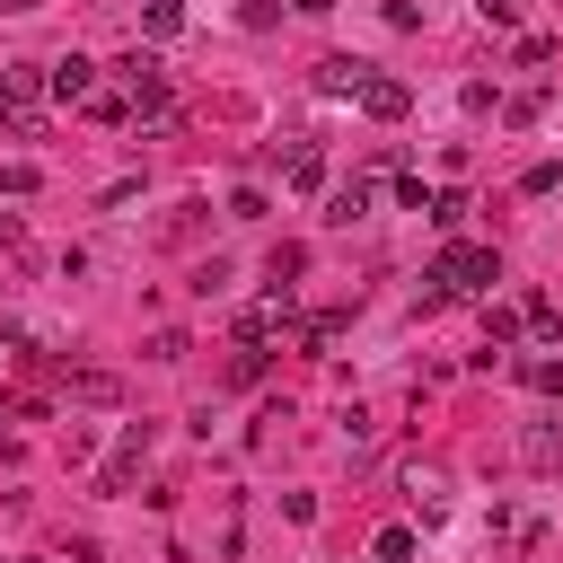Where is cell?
I'll return each instance as SVG.
<instances>
[{"mask_svg":"<svg viewBox=\"0 0 563 563\" xmlns=\"http://www.w3.org/2000/svg\"><path fill=\"white\" fill-rule=\"evenodd\" d=\"M449 290H493L501 282V255L493 246H440V264H431Z\"/></svg>","mask_w":563,"mask_h":563,"instance_id":"cell-1","label":"cell"},{"mask_svg":"<svg viewBox=\"0 0 563 563\" xmlns=\"http://www.w3.org/2000/svg\"><path fill=\"white\" fill-rule=\"evenodd\" d=\"M44 88H53V70H44V62H9V70H0V97H9L18 114H35V97H44Z\"/></svg>","mask_w":563,"mask_h":563,"instance_id":"cell-2","label":"cell"},{"mask_svg":"<svg viewBox=\"0 0 563 563\" xmlns=\"http://www.w3.org/2000/svg\"><path fill=\"white\" fill-rule=\"evenodd\" d=\"M273 334H290V290H273L264 308L238 317V343H273Z\"/></svg>","mask_w":563,"mask_h":563,"instance_id":"cell-3","label":"cell"},{"mask_svg":"<svg viewBox=\"0 0 563 563\" xmlns=\"http://www.w3.org/2000/svg\"><path fill=\"white\" fill-rule=\"evenodd\" d=\"M405 493H413V510H422V528L449 510V475L440 466H405Z\"/></svg>","mask_w":563,"mask_h":563,"instance_id":"cell-4","label":"cell"},{"mask_svg":"<svg viewBox=\"0 0 563 563\" xmlns=\"http://www.w3.org/2000/svg\"><path fill=\"white\" fill-rule=\"evenodd\" d=\"M88 88H97V62H88V53H62V62H53V97H62V106H79Z\"/></svg>","mask_w":563,"mask_h":563,"instance_id":"cell-5","label":"cell"},{"mask_svg":"<svg viewBox=\"0 0 563 563\" xmlns=\"http://www.w3.org/2000/svg\"><path fill=\"white\" fill-rule=\"evenodd\" d=\"M361 106H369L378 123H396V114L413 106V88H405V79H378V70H369V79H361Z\"/></svg>","mask_w":563,"mask_h":563,"instance_id":"cell-6","label":"cell"},{"mask_svg":"<svg viewBox=\"0 0 563 563\" xmlns=\"http://www.w3.org/2000/svg\"><path fill=\"white\" fill-rule=\"evenodd\" d=\"M361 79H369V62H343V53L317 62V88H325V97H361Z\"/></svg>","mask_w":563,"mask_h":563,"instance_id":"cell-7","label":"cell"},{"mask_svg":"<svg viewBox=\"0 0 563 563\" xmlns=\"http://www.w3.org/2000/svg\"><path fill=\"white\" fill-rule=\"evenodd\" d=\"M282 176H290L299 194H317V185H325V158H317V141H299V150L282 158Z\"/></svg>","mask_w":563,"mask_h":563,"instance_id":"cell-8","label":"cell"},{"mask_svg":"<svg viewBox=\"0 0 563 563\" xmlns=\"http://www.w3.org/2000/svg\"><path fill=\"white\" fill-rule=\"evenodd\" d=\"M519 387H528V396H563V361L528 352V361H519Z\"/></svg>","mask_w":563,"mask_h":563,"instance_id":"cell-9","label":"cell"},{"mask_svg":"<svg viewBox=\"0 0 563 563\" xmlns=\"http://www.w3.org/2000/svg\"><path fill=\"white\" fill-rule=\"evenodd\" d=\"M361 211H369V185H361V176H352L343 194H325V220H334V229H352Z\"/></svg>","mask_w":563,"mask_h":563,"instance_id":"cell-10","label":"cell"},{"mask_svg":"<svg viewBox=\"0 0 563 563\" xmlns=\"http://www.w3.org/2000/svg\"><path fill=\"white\" fill-rule=\"evenodd\" d=\"M299 273H308V246H273V264H264V282H273V290H290Z\"/></svg>","mask_w":563,"mask_h":563,"instance_id":"cell-11","label":"cell"},{"mask_svg":"<svg viewBox=\"0 0 563 563\" xmlns=\"http://www.w3.org/2000/svg\"><path fill=\"white\" fill-rule=\"evenodd\" d=\"M141 26H150V35H176V26H185V0H150Z\"/></svg>","mask_w":563,"mask_h":563,"instance_id":"cell-12","label":"cell"},{"mask_svg":"<svg viewBox=\"0 0 563 563\" xmlns=\"http://www.w3.org/2000/svg\"><path fill=\"white\" fill-rule=\"evenodd\" d=\"M554 457H563V440H554V422H537L528 431V466H554Z\"/></svg>","mask_w":563,"mask_h":563,"instance_id":"cell-13","label":"cell"},{"mask_svg":"<svg viewBox=\"0 0 563 563\" xmlns=\"http://www.w3.org/2000/svg\"><path fill=\"white\" fill-rule=\"evenodd\" d=\"M70 396H88V405H114V378H106V369H88V378H70Z\"/></svg>","mask_w":563,"mask_h":563,"instance_id":"cell-14","label":"cell"},{"mask_svg":"<svg viewBox=\"0 0 563 563\" xmlns=\"http://www.w3.org/2000/svg\"><path fill=\"white\" fill-rule=\"evenodd\" d=\"M413 554V528H378V563H405Z\"/></svg>","mask_w":563,"mask_h":563,"instance_id":"cell-15","label":"cell"},{"mask_svg":"<svg viewBox=\"0 0 563 563\" xmlns=\"http://www.w3.org/2000/svg\"><path fill=\"white\" fill-rule=\"evenodd\" d=\"M554 185H563V167H554V158H537V167L519 176V194H554Z\"/></svg>","mask_w":563,"mask_h":563,"instance_id":"cell-16","label":"cell"},{"mask_svg":"<svg viewBox=\"0 0 563 563\" xmlns=\"http://www.w3.org/2000/svg\"><path fill=\"white\" fill-rule=\"evenodd\" d=\"M475 9H484L493 26H510V18H519V0H475Z\"/></svg>","mask_w":563,"mask_h":563,"instance_id":"cell-17","label":"cell"}]
</instances>
